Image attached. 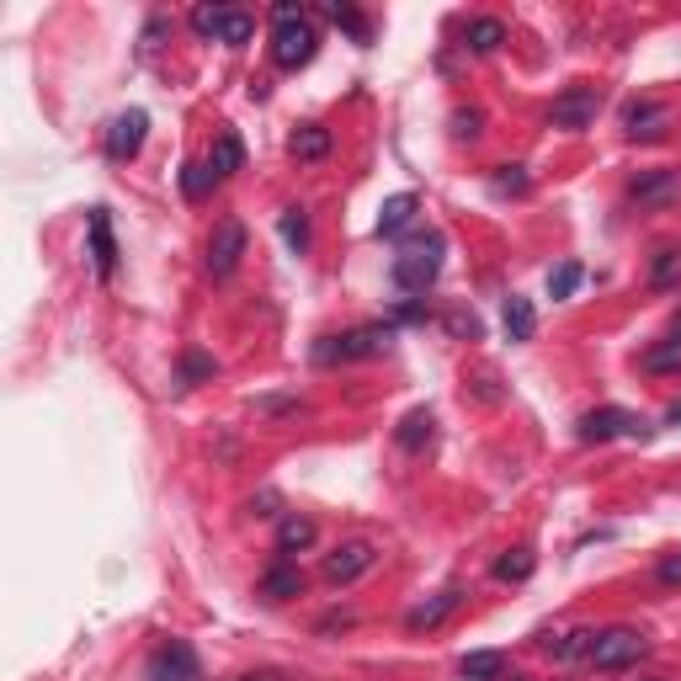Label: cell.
Here are the masks:
<instances>
[{"label":"cell","mask_w":681,"mask_h":681,"mask_svg":"<svg viewBox=\"0 0 681 681\" xmlns=\"http://www.w3.org/2000/svg\"><path fill=\"white\" fill-rule=\"evenodd\" d=\"M272 22H277V32H272V59H277V70H298V65H309L319 49V32L315 22H309V11L304 6H272Z\"/></svg>","instance_id":"cell-1"},{"label":"cell","mask_w":681,"mask_h":681,"mask_svg":"<svg viewBox=\"0 0 681 681\" xmlns=\"http://www.w3.org/2000/svg\"><path fill=\"white\" fill-rule=\"evenodd\" d=\"M442 272V235H415L399 256H394V283L405 293H426Z\"/></svg>","instance_id":"cell-2"},{"label":"cell","mask_w":681,"mask_h":681,"mask_svg":"<svg viewBox=\"0 0 681 681\" xmlns=\"http://www.w3.org/2000/svg\"><path fill=\"white\" fill-rule=\"evenodd\" d=\"M394 340V325H363V330H346V336H330L315 346V363H357V357H378L389 352Z\"/></svg>","instance_id":"cell-3"},{"label":"cell","mask_w":681,"mask_h":681,"mask_svg":"<svg viewBox=\"0 0 681 681\" xmlns=\"http://www.w3.org/2000/svg\"><path fill=\"white\" fill-rule=\"evenodd\" d=\"M644 650H650V639L639 629H602L596 644H591V665H596V671H623V665H633Z\"/></svg>","instance_id":"cell-4"},{"label":"cell","mask_w":681,"mask_h":681,"mask_svg":"<svg viewBox=\"0 0 681 681\" xmlns=\"http://www.w3.org/2000/svg\"><path fill=\"white\" fill-rule=\"evenodd\" d=\"M612 437H650V421L623 411V405H602V411H591L581 421V442H612Z\"/></svg>","instance_id":"cell-5"},{"label":"cell","mask_w":681,"mask_h":681,"mask_svg":"<svg viewBox=\"0 0 681 681\" xmlns=\"http://www.w3.org/2000/svg\"><path fill=\"white\" fill-rule=\"evenodd\" d=\"M378 564V549L363 543V537H352V543H336L330 554H325V581L330 585H352L357 575H367Z\"/></svg>","instance_id":"cell-6"},{"label":"cell","mask_w":681,"mask_h":681,"mask_svg":"<svg viewBox=\"0 0 681 681\" xmlns=\"http://www.w3.org/2000/svg\"><path fill=\"white\" fill-rule=\"evenodd\" d=\"M240 256H245V224L219 219L214 224V240H208V272H214V277H229V272L240 267Z\"/></svg>","instance_id":"cell-7"},{"label":"cell","mask_w":681,"mask_h":681,"mask_svg":"<svg viewBox=\"0 0 681 681\" xmlns=\"http://www.w3.org/2000/svg\"><path fill=\"white\" fill-rule=\"evenodd\" d=\"M596 107H602V97H596L591 86H570V91H564V97L554 101L549 122H554V128H564V134H581V128H591Z\"/></svg>","instance_id":"cell-8"},{"label":"cell","mask_w":681,"mask_h":681,"mask_svg":"<svg viewBox=\"0 0 681 681\" xmlns=\"http://www.w3.org/2000/svg\"><path fill=\"white\" fill-rule=\"evenodd\" d=\"M149 681H203V665H197L193 644H181V639L160 644L155 660H149Z\"/></svg>","instance_id":"cell-9"},{"label":"cell","mask_w":681,"mask_h":681,"mask_svg":"<svg viewBox=\"0 0 681 681\" xmlns=\"http://www.w3.org/2000/svg\"><path fill=\"white\" fill-rule=\"evenodd\" d=\"M145 134H149V112H139V107L118 112L112 128H107V155H112V160H134V155L145 149Z\"/></svg>","instance_id":"cell-10"},{"label":"cell","mask_w":681,"mask_h":681,"mask_svg":"<svg viewBox=\"0 0 681 681\" xmlns=\"http://www.w3.org/2000/svg\"><path fill=\"white\" fill-rule=\"evenodd\" d=\"M91 261H97V277H118V240H112V219L107 208H91Z\"/></svg>","instance_id":"cell-11"},{"label":"cell","mask_w":681,"mask_h":681,"mask_svg":"<svg viewBox=\"0 0 681 681\" xmlns=\"http://www.w3.org/2000/svg\"><path fill=\"white\" fill-rule=\"evenodd\" d=\"M665 122H671V112H665L660 101H629V107H623V134H629V139H660Z\"/></svg>","instance_id":"cell-12"},{"label":"cell","mask_w":681,"mask_h":681,"mask_svg":"<svg viewBox=\"0 0 681 681\" xmlns=\"http://www.w3.org/2000/svg\"><path fill=\"white\" fill-rule=\"evenodd\" d=\"M458 602H463V591L458 585H447V591H437V596H432V602H421V608H411V618H405V629H442V623H447V618H453V612H458Z\"/></svg>","instance_id":"cell-13"},{"label":"cell","mask_w":681,"mask_h":681,"mask_svg":"<svg viewBox=\"0 0 681 681\" xmlns=\"http://www.w3.org/2000/svg\"><path fill=\"white\" fill-rule=\"evenodd\" d=\"M415 208H421V197H415V193H394L389 203L378 208V235H384V240L405 235V229L415 224Z\"/></svg>","instance_id":"cell-14"},{"label":"cell","mask_w":681,"mask_h":681,"mask_svg":"<svg viewBox=\"0 0 681 681\" xmlns=\"http://www.w3.org/2000/svg\"><path fill=\"white\" fill-rule=\"evenodd\" d=\"M463 681H506V655L501 650H474V655L458 660Z\"/></svg>","instance_id":"cell-15"},{"label":"cell","mask_w":681,"mask_h":681,"mask_svg":"<svg viewBox=\"0 0 681 681\" xmlns=\"http://www.w3.org/2000/svg\"><path fill=\"white\" fill-rule=\"evenodd\" d=\"M501 325H506L511 340H533L537 336V309L527 304V298H516V293H511L506 309H501Z\"/></svg>","instance_id":"cell-16"},{"label":"cell","mask_w":681,"mask_h":681,"mask_svg":"<svg viewBox=\"0 0 681 681\" xmlns=\"http://www.w3.org/2000/svg\"><path fill=\"white\" fill-rule=\"evenodd\" d=\"M288 149H293V160H325V155H330V128L304 122V128L288 139Z\"/></svg>","instance_id":"cell-17"},{"label":"cell","mask_w":681,"mask_h":681,"mask_svg":"<svg viewBox=\"0 0 681 681\" xmlns=\"http://www.w3.org/2000/svg\"><path fill=\"white\" fill-rule=\"evenodd\" d=\"M591 644H596V629H570V633L560 639V644L549 639L543 650H549L554 660H564V665H570V660H591Z\"/></svg>","instance_id":"cell-18"},{"label":"cell","mask_w":681,"mask_h":681,"mask_svg":"<svg viewBox=\"0 0 681 681\" xmlns=\"http://www.w3.org/2000/svg\"><path fill=\"white\" fill-rule=\"evenodd\" d=\"M633 197H639V203H671V197H677V176H671V170H644V176L633 181Z\"/></svg>","instance_id":"cell-19"},{"label":"cell","mask_w":681,"mask_h":681,"mask_svg":"<svg viewBox=\"0 0 681 681\" xmlns=\"http://www.w3.org/2000/svg\"><path fill=\"white\" fill-rule=\"evenodd\" d=\"M315 543V522L309 516H283V527H277V554H298V549H309Z\"/></svg>","instance_id":"cell-20"},{"label":"cell","mask_w":681,"mask_h":681,"mask_svg":"<svg viewBox=\"0 0 681 681\" xmlns=\"http://www.w3.org/2000/svg\"><path fill=\"white\" fill-rule=\"evenodd\" d=\"M261 591H267L272 602H288V596H298V591H304V575H298L293 564H277V570H267V575H261Z\"/></svg>","instance_id":"cell-21"},{"label":"cell","mask_w":681,"mask_h":681,"mask_svg":"<svg viewBox=\"0 0 681 681\" xmlns=\"http://www.w3.org/2000/svg\"><path fill=\"white\" fill-rule=\"evenodd\" d=\"M501 43H506V27L495 22V17H474L468 22V49L474 53H495Z\"/></svg>","instance_id":"cell-22"},{"label":"cell","mask_w":681,"mask_h":681,"mask_svg":"<svg viewBox=\"0 0 681 681\" xmlns=\"http://www.w3.org/2000/svg\"><path fill=\"white\" fill-rule=\"evenodd\" d=\"M240 166H245V145L235 134H224L219 145H214V155H208V170H214V176H235Z\"/></svg>","instance_id":"cell-23"},{"label":"cell","mask_w":681,"mask_h":681,"mask_svg":"<svg viewBox=\"0 0 681 681\" xmlns=\"http://www.w3.org/2000/svg\"><path fill=\"white\" fill-rule=\"evenodd\" d=\"M650 288H660V293L681 288V250H660L655 267H650Z\"/></svg>","instance_id":"cell-24"},{"label":"cell","mask_w":681,"mask_h":681,"mask_svg":"<svg viewBox=\"0 0 681 681\" xmlns=\"http://www.w3.org/2000/svg\"><path fill=\"white\" fill-rule=\"evenodd\" d=\"M277 229H283V240H288L293 256H304V250H309V219H304V208H288V214L277 219Z\"/></svg>","instance_id":"cell-25"},{"label":"cell","mask_w":681,"mask_h":681,"mask_svg":"<svg viewBox=\"0 0 681 681\" xmlns=\"http://www.w3.org/2000/svg\"><path fill=\"white\" fill-rule=\"evenodd\" d=\"M432 442V411H411L405 421H399V447H426Z\"/></svg>","instance_id":"cell-26"},{"label":"cell","mask_w":681,"mask_h":681,"mask_svg":"<svg viewBox=\"0 0 681 681\" xmlns=\"http://www.w3.org/2000/svg\"><path fill=\"white\" fill-rule=\"evenodd\" d=\"M325 11H330V22L346 27V32H352L357 43H373V22H367L363 11H352V6H325Z\"/></svg>","instance_id":"cell-27"},{"label":"cell","mask_w":681,"mask_h":681,"mask_svg":"<svg viewBox=\"0 0 681 681\" xmlns=\"http://www.w3.org/2000/svg\"><path fill=\"white\" fill-rule=\"evenodd\" d=\"M250 32H256V22H250L245 11H224V22H219V43H229V49H240V43H250Z\"/></svg>","instance_id":"cell-28"},{"label":"cell","mask_w":681,"mask_h":681,"mask_svg":"<svg viewBox=\"0 0 681 681\" xmlns=\"http://www.w3.org/2000/svg\"><path fill=\"white\" fill-rule=\"evenodd\" d=\"M214 181H219V176L208 166H181V193L193 197V203H203V197L214 193Z\"/></svg>","instance_id":"cell-29"},{"label":"cell","mask_w":681,"mask_h":681,"mask_svg":"<svg viewBox=\"0 0 681 681\" xmlns=\"http://www.w3.org/2000/svg\"><path fill=\"white\" fill-rule=\"evenodd\" d=\"M495 575H501V581H527V575H533V554H527V549L501 554V560H495Z\"/></svg>","instance_id":"cell-30"},{"label":"cell","mask_w":681,"mask_h":681,"mask_svg":"<svg viewBox=\"0 0 681 681\" xmlns=\"http://www.w3.org/2000/svg\"><path fill=\"white\" fill-rule=\"evenodd\" d=\"M671 367H681V340H665L655 352H644V373H671Z\"/></svg>","instance_id":"cell-31"},{"label":"cell","mask_w":681,"mask_h":681,"mask_svg":"<svg viewBox=\"0 0 681 681\" xmlns=\"http://www.w3.org/2000/svg\"><path fill=\"white\" fill-rule=\"evenodd\" d=\"M219 22H224V6H197V11H193V32H197V38H214V43H219Z\"/></svg>","instance_id":"cell-32"},{"label":"cell","mask_w":681,"mask_h":681,"mask_svg":"<svg viewBox=\"0 0 681 681\" xmlns=\"http://www.w3.org/2000/svg\"><path fill=\"white\" fill-rule=\"evenodd\" d=\"M575 288H581V267H575V261H564L560 272H549V293H554V298H570Z\"/></svg>","instance_id":"cell-33"},{"label":"cell","mask_w":681,"mask_h":681,"mask_svg":"<svg viewBox=\"0 0 681 681\" xmlns=\"http://www.w3.org/2000/svg\"><path fill=\"white\" fill-rule=\"evenodd\" d=\"M527 187H533V181H527V170H522V166H501V170H495V193H516V197H522Z\"/></svg>","instance_id":"cell-34"},{"label":"cell","mask_w":681,"mask_h":681,"mask_svg":"<svg viewBox=\"0 0 681 681\" xmlns=\"http://www.w3.org/2000/svg\"><path fill=\"white\" fill-rule=\"evenodd\" d=\"M655 575H660V585H681V549H671V554H660Z\"/></svg>","instance_id":"cell-35"},{"label":"cell","mask_w":681,"mask_h":681,"mask_svg":"<svg viewBox=\"0 0 681 681\" xmlns=\"http://www.w3.org/2000/svg\"><path fill=\"white\" fill-rule=\"evenodd\" d=\"M181 373H187V384H193V378H208V373H214V357H203V352H193V357L181 363Z\"/></svg>","instance_id":"cell-36"},{"label":"cell","mask_w":681,"mask_h":681,"mask_svg":"<svg viewBox=\"0 0 681 681\" xmlns=\"http://www.w3.org/2000/svg\"><path fill=\"white\" fill-rule=\"evenodd\" d=\"M447 330H453V336H468V340H474V336H480V319H474V315H447Z\"/></svg>","instance_id":"cell-37"},{"label":"cell","mask_w":681,"mask_h":681,"mask_svg":"<svg viewBox=\"0 0 681 681\" xmlns=\"http://www.w3.org/2000/svg\"><path fill=\"white\" fill-rule=\"evenodd\" d=\"M480 112H458V118H453V134H458V139H474V134H480Z\"/></svg>","instance_id":"cell-38"},{"label":"cell","mask_w":681,"mask_h":681,"mask_svg":"<svg viewBox=\"0 0 681 681\" xmlns=\"http://www.w3.org/2000/svg\"><path fill=\"white\" fill-rule=\"evenodd\" d=\"M235 681H283L277 671H256V677H235Z\"/></svg>","instance_id":"cell-39"},{"label":"cell","mask_w":681,"mask_h":681,"mask_svg":"<svg viewBox=\"0 0 681 681\" xmlns=\"http://www.w3.org/2000/svg\"><path fill=\"white\" fill-rule=\"evenodd\" d=\"M671 340H681V315H677V319H671Z\"/></svg>","instance_id":"cell-40"},{"label":"cell","mask_w":681,"mask_h":681,"mask_svg":"<svg viewBox=\"0 0 681 681\" xmlns=\"http://www.w3.org/2000/svg\"><path fill=\"white\" fill-rule=\"evenodd\" d=\"M665 421H681V405H671V411H665Z\"/></svg>","instance_id":"cell-41"}]
</instances>
